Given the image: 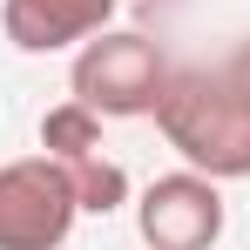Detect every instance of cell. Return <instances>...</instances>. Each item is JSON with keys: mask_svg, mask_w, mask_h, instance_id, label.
<instances>
[{"mask_svg": "<svg viewBox=\"0 0 250 250\" xmlns=\"http://www.w3.org/2000/svg\"><path fill=\"white\" fill-rule=\"evenodd\" d=\"M156 128H163V142L189 169H203L216 183L250 176V95L223 68L169 75L163 102H156Z\"/></svg>", "mask_w": 250, "mask_h": 250, "instance_id": "obj_1", "label": "cell"}, {"mask_svg": "<svg viewBox=\"0 0 250 250\" xmlns=\"http://www.w3.org/2000/svg\"><path fill=\"white\" fill-rule=\"evenodd\" d=\"M68 88L95 115H156V102H163V88H169V68H163V54H156L149 34H135V27H115L108 34L102 27V34L82 41Z\"/></svg>", "mask_w": 250, "mask_h": 250, "instance_id": "obj_2", "label": "cell"}, {"mask_svg": "<svg viewBox=\"0 0 250 250\" xmlns=\"http://www.w3.org/2000/svg\"><path fill=\"white\" fill-rule=\"evenodd\" d=\"M75 216L82 196L47 149L0 169V250H61Z\"/></svg>", "mask_w": 250, "mask_h": 250, "instance_id": "obj_3", "label": "cell"}, {"mask_svg": "<svg viewBox=\"0 0 250 250\" xmlns=\"http://www.w3.org/2000/svg\"><path fill=\"white\" fill-rule=\"evenodd\" d=\"M135 223H142V244L149 250H209L223 237V196H216V176L203 169H176V176H156L135 203Z\"/></svg>", "mask_w": 250, "mask_h": 250, "instance_id": "obj_4", "label": "cell"}, {"mask_svg": "<svg viewBox=\"0 0 250 250\" xmlns=\"http://www.w3.org/2000/svg\"><path fill=\"white\" fill-rule=\"evenodd\" d=\"M115 21V0H7L0 7V27L21 54H54V47H75L88 34H102Z\"/></svg>", "mask_w": 250, "mask_h": 250, "instance_id": "obj_5", "label": "cell"}, {"mask_svg": "<svg viewBox=\"0 0 250 250\" xmlns=\"http://www.w3.org/2000/svg\"><path fill=\"white\" fill-rule=\"evenodd\" d=\"M41 149L54 156V163H68V156H95V149H102V115L82 108V102L47 108V115H41Z\"/></svg>", "mask_w": 250, "mask_h": 250, "instance_id": "obj_6", "label": "cell"}, {"mask_svg": "<svg viewBox=\"0 0 250 250\" xmlns=\"http://www.w3.org/2000/svg\"><path fill=\"white\" fill-rule=\"evenodd\" d=\"M68 183H75V196H82V209H95V216H108V209L128 196V176H122V163H108L102 149L95 156H68Z\"/></svg>", "mask_w": 250, "mask_h": 250, "instance_id": "obj_7", "label": "cell"}, {"mask_svg": "<svg viewBox=\"0 0 250 250\" xmlns=\"http://www.w3.org/2000/svg\"><path fill=\"white\" fill-rule=\"evenodd\" d=\"M223 75H230V82H237V88H244V95H250V41L237 47L230 61H223Z\"/></svg>", "mask_w": 250, "mask_h": 250, "instance_id": "obj_8", "label": "cell"}]
</instances>
